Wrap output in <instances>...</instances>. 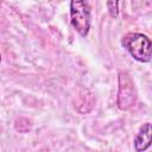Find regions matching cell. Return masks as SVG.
I'll list each match as a JSON object with an SVG mask.
<instances>
[{
  "mask_svg": "<svg viewBox=\"0 0 152 152\" xmlns=\"http://www.w3.org/2000/svg\"><path fill=\"white\" fill-rule=\"evenodd\" d=\"M121 44L135 61L141 63L151 61L152 43L147 36L138 32H128L122 37Z\"/></svg>",
  "mask_w": 152,
  "mask_h": 152,
  "instance_id": "1",
  "label": "cell"
},
{
  "mask_svg": "<svg viewBox=\"0 0 152 152\" xmlns=\"http://www.w3.org/2000/svg\"><path fill=\"white\" fill-rule=\"evenodd\" d=\"M70 21L75 31L86 37L90 28V6L87 1L70 2Z\"/></svg>",
  "mask_w": 152,
  "mask_h": 152,
  "instance_id": "2",
  "label": "cell"
},
{
  "mask_svg": "<svg viewBox=\"0 0 152 152\" xmlns=\"http://www.w3.org/2000/svg\"><path fill=\"white\" fill-rule=\"evenodd\" d=\"M137 93L134 82L127 71L119 72V90H118V107L121 110H128L135 103Z\"/></svg>",
  "mask_w": 152,
  "mask_h": 152,
  "instance_id": "3",
  "label": "cell"
},
{
  "mask_svg": "<svg viewBox=\"0 0 152 152\" xmlns=\"http://www.w3.org/2000/svg\"><path fill=\"white\" fill-rule=\"evenodd\" d=\"M150 145H151V124L146 122L140 127L134 139V148L137 152H144L150 147Z\"/></svg>",
  "mask_w": 152,
  "mask_h": 152,
  "instance_id": "4",
  "label": "cell"
},
{
  "mask_svg": "<svg viewBox=\"0 0 152 152\" xmlns=\"http://www.w3.org/2000/svg\"><path fill=\"white\" fill-rule=\"evenodd\" d=\"M118 6H119V2L118 1H108L107 2V7H108V12H109L110 17L118 18V15H119Z\"/></svg>",
  "mask_w": 152,
  "mask_h": 152,
  "instance_id": "5",
  "label": "cell"
},
{
  "mask_svg": "<svg viewBox=\"0 0 152 152\" xmlns=\"http://www.w3.org/2000/svg\"><path fill=\"white\" fill-rule=\"evenodd\" d=\"M0 62H1V55H0Z\"/></svg>",
  "mask_w": 152,
  "mask_h": 152,
  "instance_id": "6",
  "label": "cell"
}]
</instances>
